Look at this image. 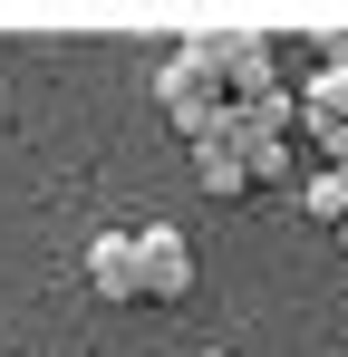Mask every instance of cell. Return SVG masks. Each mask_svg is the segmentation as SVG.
<instances>
[{
  "label": "cell",
  "instance_id": "cell-2",
  "mask_svg": "<svg viewBox=\"0 0 348 357\" xmlns=\"http://www.w3.org/2000/svg\"><path fill=\"white\" fill-rule=\"evenodd\" d=\"M184 49H203V68L223 77L232 107H252V97H271L281 77H271V29H242V20H223V29H194Z\"/></svg>",
  "mask_w": 348,
  "mask_h": 357
},
{
  "label": "cell",
  "instance_id": "cell-4",
  "mask_svg": "<svg viewBox=\"0 0 348 357\" xmlns=\"http://www.w3.org/2000/svg\"><path fill=\"white\" fill-rule=\"evenodd\" d=\"M87 290L107 299V309L136 299V241H126V232H97V241H87Z\"/></svg>",
  "mask_w": 348,
  "mask_h": 357
},
{
  "label": "cell",
  "instance_id": "cell-5",
  "mask_svg": "<svg viewBox=\"0 0 348 357\" xmlns=\"http://www.w3.org/2000/svg\"><path fill=\"white\" fill-rule=\"evenodd\" d=\"M290 126H300V97H290V87H271V97H252V107H232L213 145H242V135H290Z\"/></svg>",
  "mask_w": 348,
  "mask_h": 357
},
{
  "label": "cell",
  "instance_id": "cell-1",
  "mask_svg": "<svg viewBox=\"0 0 348 357\" xmlns=\"http://www.w3.org/2000/svg\"><path fill=\"white\" fill-rule=\"evenodd\" d=\"M155 107H165V126L184 145H213L223 116H232V97H223V77L203 68V49H174V59L155 68Z\"/></svg>",
  "mask_w": 348,
  "mask_h": 357
},
{
  "label": "cell",
  "instance_id": "cell-7",
  "mask_svg": "<svg viewBox=\"0 0 348 357\" xmlns=\"http://www.w3.org/2000/svg\"><path fill=\"white\" fill-rule=\"evenodd\" d=\"M300 116H329V126H348V59H319V77L300 87Z\"/></svg>",
  "mask_w": 348,
  "mask_h": 357
},
{
  "label": "cell",
  "instance_id": "cell-9",
  "mask_svg": "<svg viewBox=\"0 0 348 357\" xmlns=\"http://www.w3.org/2000/svg\"><path fill=\"white\" fill-rule=\"evenodd\" d=\"M194 174H203V193H252V174H242L232 145H194Z\"/></svg>",
  "mask_w": 348,
  "mask_h": 357
},
{
  "label": "cell",
  "instance_id": "cell-6",
  "mask_svg": "<svg viewBox=\"0 0 348 357\" xmlns=\"http://www.w3.org/2000/svg\"><path fill=\"white\" fill-rule=\"evenodd\" d=\"M232 155H242V174H252V183H300V165H290V135H242Z\"/></svg>",
  "mask_w": 348,
  "mask_h": 357
},
{
  "label": "cell",
  "instance_id": "cell-10",
  "mask_svg": "<svg viewBox=\"0 0 348 357\" xmlns=\"http://www.w3.org/2000/svg\"><path fill=\"white\" fill-rule=\"evenodd\" d=\"M300 135L329 155V174H348V126H329V116H300Z\"/></svg>",
  "mask_w": 348,
  "mask_h": 357
},
{
  "label": "cell",
  "instance_id": "cell-8",
  "mask_svg": "<svg viewBox=\"0 0 348 357\" xmlns=\"http://www.w3.org/2000/svg\"><path fill=\"white\" fill-rule=\"evenodd\" d=\"M300 213L339 232V222H348V174H329V165H319V174H300Z\"/></svg>",
  "mask_w": 348,
  "mask_h": 357
},
{
  "label": "cell",
  "instance_id": "cell-11",
  "mask_svg": "<svg viewBox=\"0 0 348 357\" xmlns=\"http://www.w3.org/2000/svg\"><path fill=\"white\" fill-rule=\"evenodd\" d=\"M339 241H348V222H339Z\"/></svg>",
  "mask_w": 348,
  "mask_h": 357
},
{
  "label": "cell",
  "instance_id": "cell-3",
  "mask_svg": "<svg viewBox=\"0 0 348 357\" xmlns=\"http://www.w3.org/2000/svg\"><path fill=\"white\" fill-rule=\"evenodd\" d=\"M136 241V299H184L194 290V241L174 232V222H145V232H126Z\"/></svg>",
  "mask_w": 348,
  "mask_h": 357
}]
</instances>
